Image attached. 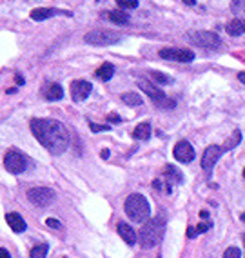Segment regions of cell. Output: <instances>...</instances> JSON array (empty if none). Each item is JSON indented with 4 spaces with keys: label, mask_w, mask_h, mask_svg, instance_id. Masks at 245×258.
Instances as JSON below:
<instances>
[{
    "label": "cell",
    "mask_w": 245,
    "mask_h": 258,
    "mask_svg": "<svg viewBox=\"0 0 245 258\" xmlns=\"http://www.w3.org/2000/svg\"><path fill=\"white\" fill-rule=\"evenodd\" d=\"M33 137L40 142L44 149L58 157L62 153H65L67 146H69V133L62 122L55 118H33L29 122Z\"/></svg>",
    "instance_id": "6da1fadb"
},
{
    "label": "cell",
    "mask_w": 245,
    "mask_h": 258,
    "mask_svg": "<svg viewBox=\"0 0 245 258\" xmlns=\"http://www.w3.org/2000/svg\"><path fill=\"white\" fill-rule=\"evenodd\" d=\"M164 233H166V222L164 218H153L145 222L138 231V242L143 249H151L162 242Z\"/></svg>",
    "instance_id": "7a4b0ae2"
},
{
    "label": "cell",
    "mask_w": 245,
    "mask_h": 258,
    "mask_svg": "<svg viewBox=\"0 0 245 258\" xmlns=\"http://www.w3.org/2000/svg\"><path fill=\"white\" fill-rule=\"evenodd\" d=\"M241 140V133L238 131V129H234V133H232V137L229 139V142L225 144V146H216V144H211L209 148H205L204 155H202V160H200V166H202V169L209 171L213 169L214 166H216V162L222 158V155L225 151H229V149L236 148L238 144H240Z\"/></svg>",
    "instance_id": "3957f363"
},
{
    "label": "cell",
    "mask_w": 245,
    "mask_h": 258,
    "mask_svg": "<svg viewBox=\"0 0 245 258\" xmlns=\"http://www.w3.org/2000/svg\"><path fill=\"white\" fill-rule=\"evenodd\" d=\"M124 209H125L127 218L136 222V224H142V222H145L151 217V206H149L147 199L138 193H133L125 199Z\"/></svg>",
    "instance_id": "277c9868"
},
{
    "label": "cell",
    "mask_w": 245,
    "mask_h": 258,
    "mask_svg": "<svg viewBox=\"0 0 245 258\" xmlns=\"http://www.w3.org/2000/svg\"><path fill=\"white\" fill-rule=\"evenodd\" d=\"M136 84H138V88L142 89V91L145 93L149 98H151V102H153L156 107H162V109H173V107H176V102L173 100V98L167 97L162 89H158L153 82H147V80H138Z\"/></svg>",
    "instance_id": "5b68a950"
},
{
    "label": "cell",
    "mask_w": 245,
    "mask_h": 258,
    "mask_svg": "<svg viewBox=\"0 0 245 258\" xmlns=\"http://www.w3.org/2000/svg\"><path fill=\"white\" fill-rule=\"evenodd\" d=\"M84 40L91 46H111V44L122 40V35L118 31H111V29H93L84 37Z\"/></svg>",
    "instance_id": "8992f818"
},
{
    "label": "cell",
    "mask_w": 245,
    "mask_h": 258,
    "mask_svg": "<svg viewBox=\"0 0 245 258\" xmlns=\"http://www.w3.org/2000/svg\"><path fill=\"white\" fill-rule=\"evenodd\" d=\"M28 164H29V158L26 157L22 151H19V149H10V151H6L4 167L10 171L11 175H20V173H24V171L28 169Z\"/></svg>",
    "instance_id": "52a82bcc"
},
{
    "label": "cell",
    "mask_w": 245,
    "mask_h": 258,
    "mask_svg": "<svg viewBox=\"0 0 245 258\" xmlns=\"http://www.w3.org/2000/svg\"><path fill=\"white\" fill-rule=\"evenodd\" d=\"M189 38L193 42L194 46L202 47V49H218V47L222 46V40L218 37L216 33L213 31H191L189 33Z\"/></svg>",
    "instance_id": "ba28073f"
},
{
    "label": "cell",
    "mask_w": 245,
    "mask_h": 258,
    "mask_svg": "<svg viewBox=\"0 0 245 258\" xmlns=\"http://www.w3.org/2000/svg\"><path fill=\"white\" fill-rule=\"evenodd\" d=\"M28 199L37 208H47L55 199V191L51 187H31L28 191Z\"/></svg>",
    "instance_id": "9c48e42d"
},
{
    "label": "cell",
    "mask_w": 245,
    "mask_h": 258,
    "mask_svg": "<svg viewBox=\"0 0 245 258\" xmlns=\"http://www.w3.org/2000/svg\"><path fill=\"white\" fill-rule=\"evenodd\" d=\"M160 56L166 60H175V62H182V64H187V62H193L194 53L191 49H182V47H166V49L160 51Z\"/></svg>",
    "instance_id": "30bf717a"
},
{
    "label": "cell",
    "mask_w": 245,
    "mask_h": 258,
    "mask_svg": "<svg viewBox=\"0 0 245 258\" xmlns=\"http://www.w3.org/2000/svg\"><path fill=\"white\" fill-rule=\"evenodd\" d=\"M91 91H93V86L88 80H73V82H71L69 93H71L73 102H84L89 97Z\"/></svg>",
    "instance_id": "8fae6325"
},
{
    "label": "cell",
    "mask_w": 245,
    "mask_h": 258,
    "mask_svg": "<svg viewBox=\"0 0 245 258\" xmlns=\"http://www.w3.org/2000/svg\"><path fill=\"white\" fill-rule=\"evenodd\" d=\"M173 155H175V158L180 164H189V162L194 160V149L187 140H180V142L176 144L175 148H173Z\"/></svg>",
    "instance_id": "7c38bea8"
},
{
    "label": "cell",
    "mask_w": 245,
    "mask_h": 258,
    "mask_svg": "<svg viewBox=\"0 0 245 258\" xmlns=\"http://www.w3.org/2000/svg\"><path fill=\"white\" fill-rule=\"evenodd\" d=\"M42 97L46 98V100L56 102V100H60V98L64 97V89H62L60 84L46 82L44 86H42Z\"/></svg>",
    "instance_id": "4fadbf2b"
},
{
    "label": "cell",
    "mask_w": 245,
    "mask_h": 258,
    "mask_svg": "<svg viewBox=\"0 0 245 258\" xmlns=\"http://www.w3.org/2000/svg\"><path fill=\"white\" fill-rule=\"evenodd\" d=\"M116 231H118V235L124 238V242L127 245H134L136 244V240H138V235H136V231L129 226V224H125V222H118L116 224Z\"/></svg>",
    "instance_id": "5bb4252c"
},
{
    "label": "cell",
    "mask_w": 245,
    "mask_h": 258,
    "mask_svg": "<svg viewBox=\"0 0 245 258\" xmlns=\"http://www.w3.org/2000/svg\"><path fill=\"white\" fill-rule=\"evenodd\" d=\"M6 222L13 229V233H24V231L28 229V224H26V220L20 217L19 213H8L6 215Z\"/></svg>",
    "instance_id": "9a60e30c"
},
{
    "label": "cell",
    "mask_w": 245,
    "mask_h": 258,
    "mask_svg": "<svg viewBox=\"0 0 245 258\" xmlns=\"http://www.w3.org/2000/svg\"><path fill=\"white\" fill-rule=\"evenodd\" d=\"M65 11H60V10H55V8H38V10L31 11V19L37 20V22H42V20L49 19V17H55V15H64ZM69 15V13H65Z\"/></svg>",
    "instance_id": "2e32d148"
},
{
    "label": "cell",
    "mask_w": 245,
    "mask_h": 258,
    "mask_svg": "<svg viewBox=\"0 0 245 258\" xmlns=\"http://www.w3.org/2000/svg\"><path fill=\"white\" fill-rule=\"evenodd\" d=\"M225 31L231 35V37H240L245 33V20L241 19H234L225 26Z\"/></svg>",
    "instance_id": "e0dca14e"
},
{
    "label": "cell",
    "mask_w": 245,
    "mask_h": 258,
    "mask_svg": "<svg viewBox=\"0 0 245 258\" xmlns=\"http://www.w3.org/2000/svg\"><path fill=\"white\" fill-rule=\"evenodd\" d=\"M107 19L111 20L115 24H120V26H127L129 24V15L125 13L124 10H115V11H109L107 13Z\"/></svg>",
    "instance_id": "ac0fdd59"
},
{
    "label": "cell",
    "mask_w": 245,
    "mask_h": 258,
    "mask_svg": "<svg viewBox=\"0 0 245 258\" xmlns=\"http://www.w3.org/2000/svg\"><path fill=\"white\" fill-rule=\"evenodd\" d=\"M133 137L134 139H138V140H149L151 139V124H149V122H142V124H138L136 127H134Z\"/></svg>",
    "instance_id": "d6986e66"
},
{
    "label": "cell",
    "mask_w": 245,
    "mask_h": 258,
    "mask_svg": "<svg viewBox=\"0 0 245 258\" xmlns=\"http://www.w3.org/2000/svg\"><path fill=\"white\" fill-rule=\"evenodd\" d=\"M100 80H104V82H109V80L113 79V75H115V68H113L111 64H102L100 68L97 70V73H95Z\"/></svg>",
    "instance_id": "ffe728a7"
},
{
    "label": "cell",
    "mask_w": 245,
    "mask_h": 258,
    "mask_svg": "<svg viewBox=\"0 0 245 258\" xmlns=\"http://www.w3.org/2000/svg\"><path fill=\"white\" fill-rule=\"evenodd\" d=\"M164 175L167 178V184H173V182H182L184 180V175H182L180 171L176 169L175 166H167L166 171H164Z\"/></svg>",
    "instance_id": "44dd1931"
},
{
    "label": "cell",
    "mask_w": 245,
    "mask_h": 258,
    "mask_svg": "<svg viewBox=\"0 0 245 258\" xmlns=\"http://www.w3.org/2000/svg\"><path fill=\"white\" fill-rule=\"evenodd\" d=\"M122 102H124L125 106H131V107L142 106V98H140L138 93H124L122 95Z\"/></svg>",
    "instance_id": "7402d4cb"
},
{
    "label": "cell",
    "mask_w": 245,
    "mask_h": 258,
    "mask_svg": "<svg viewBox=\"0 0 245 258\" xmlns=\"http://www.w3.org/2000/svg\"><path fill=\"white\" fill-rule=\"evenodd\" d=\"M47 251H49V244H46V242H44V244H37L31 249L29 258H46Z\"/></svg>",
    "instance_id": "603a6c76"
},
{
    "label": "cell",
    "mask_w": 245,
    "mask_h": 258,
    "mask_svg": "<svg viewBox=\"0 0 245 258\" xmlns=\"http://www.w3.org/2000/svg\"><path fill=\"white\" fill-rule=\"evenodd\" d=\"M209 227H213V224H211V222H204V224H200V226H196V227H189V229H187V236H189V238H193V236H198L200 233H205V231H209Z\"/></svg>",
    "instance_id": "cb8c5ba5"
},
{
    "label": "cell",
    "mask_w": 245,
    "mask_h": 258,
    "mask_svg": "<svg viewBox=\"0 0 245 258\" xmlns=\"http://www.w3.org/2000/svg\"><path fill=\"white\" fill-rule=\"evenodd\" d=\"M149 77L153 79V82H158V84H173V79L171 77H167V75L160 73V71H151Z\"/></svg>",
    "instance_id": "d4e9b609"
},
{
    "label": "cell",
    "mask_w": 245,
    "mask_h": 258,
    "mask_svg": "<svg viewBox=\"0 0 245 258\" xmlns=\"http://www.w3.org/2000/svg\"><path fill=\"white\" fill-rule=\"evenodd\" d=\"M240 256H241V251L238 247H234V245H231V247H227L223 251V258H240Z\"/></svg>",
    "instance_id": "484cf974"
},
{
    "label": "cell",
    "mask_w": 245,
    "mask_h": 258,
    "mask_svg": "<svg viewBox=\"0 0 245 258\" xmlns=\"http://www.w3.org/2000/svg\"><path fill=\"white\" fill-rule=\"evenodd\" d=\"M116 4L120 6L122 10H134L138 6V0H116Z\"/></svg>",
    "instance_id": "4316f807"
},
{
    "label": "cell",
    "mask_w": 245,
    "mask_h": 258,
    "mask_svg": "<svg viewBox=\"0 0 245 258\" xmlns=\"http://www.w3.org/2000/svg\"><path fill=\"white\" fill-rule=\"evenodd\" d=\"M89 127H91V131H93V133H100V131H111V125L93 124V122H89Z\"/></svg>",
    "instance_id": "83f0119b"
},
{
    "label": "cell",
    "mask_w": 245,
    "mask_h": 258,
    "mask_svg": "<svg viewBox=\"0 0 245 258\" xmlns=\"http://www.w3.org/2000/svg\"><path fill=\"white\" fill-rule=\"evenodd\" d=\"M46 226L47 227H53V229H62V222L56 220V218H47Z\"/></svg>",
    "instance_id": "f1b7e54d"
},
{
    "label": "cell",
    "mask_w": 245,
    "mask_h": 258,
    "mask_svg": "<svg viewBox=\"0 0 245 258\" xmlns=\"http://www.w3.org/2000/svg\"><path fill=\"white\" fill-rule=\"evenodd\" d=\"M0 258H11L10 251H8L6 247H0Z\"/></svg>",
    "instance_id": "f546056e"
},
{
    "label": "cell",
    "mask_w": 245,
    "mask_h": 258,
    "mask_svg": "<svg viewBox=\"0 0 245 258\" xmlns=\"http://www.w3.org/2000/svg\"><path fill=\"white\" fill-rule=\"evenodd\" d=\"M238 80H240L241 84H245V71H241V73H238Z\"/></svg>",
    "instance_id": "4dcf8cb0"
},
{
    "label": "cell",
    "mask_w": 245,
    "mask_h": 258,
    "mask_svg": "<svg viewBox=\"0 0 245 258\" xmlns=\"http://www.w3.org/2000/svg\"><path fill=\"white\" fill-rule=\"evenodd\" d=\"M109 155H111L109 149H102V158H109Z\"/></svg>",
    "instance_id": "1f68e13d"
},
{
    "label": "cell",
    "mask_w": 245,
    "mask_h": 258,
    "mask_svg": "<svg viewBox=\"0 0 245 258\" xmlns=\"http://www.w3.org/2000/svg\"><path fill=\"white\" fill-rule=\"evenodd\" d=\"M182 2L187 6H196V0H182Z\"/></svg>",
    "instance_id": "d6a6232c"
},
{
    "label": "cell",
    "mask_w": 245,
    "mask_h": 258,
    "mask_svg": "<svg viewBox=\"0 0 245 258\" xmlns=\"http://www.w3.org/2000/svg\"><path fill=\"white\" fill-rule=\"evenodd\" d=\"M109 120H111V122H120V116L111 115V116H109Z\"/></svg>",
    "instance_id": "836d02e7"
},
{
    "label": "cell",
    "mask_w": 245,
    "mask_h": 258,
    "mask_svg": "<svg viewBox=\"0 0 245 258\" xmlns=\"http://www.w3.org/2000/svg\"><path fill=\"white\" fill-rule=\"evenodd\" d=\"M17 84H19V86H24V79H20L19 75H17Z\"/></svg>",
    "instance_id": "e575fe53"
},
{
    "label": "cell",
    "mask_w": 245,
    "mask_h": 258,
    "mask_svg": "<svg viewBox=\"0 0 245 258\" xmlns=\"http://www.w3.org/2000/svg\"><path fill=\"white\" fill-rule=\"evenodd\" d=\"M200 217H202V218H207V217H209L207 211H200Z\"/></svg>",
    "instance_id": "d590c367"
},
{
    "label": "cell",
    "mask_w": 245,
    "mask_h": 258,
    "mask_svg": "<svg viewBox=\"0 0 245 258\" xmlns=\"http://www.w3.org/2000/svg\"><path fill=\"white\" fill-rule=\"evenodd\" d=\"M241 240H243V247H245V233L241 235Z\"/></svg>",
    "instance_id": "8d00e7d4"
},
{
    "label": "cell",
    "mask_w": 245,
    "mask_h": 258,
    "mask_svg": "<svg viewBox=\"0 0 245 258\" xmlns=\"http://www.w3.org/2000/svg\"><path fill=\"white\" fill-rule=\"evenodd\" d=\"M241 220H243V222H245V211H243V213H241Z\"/></svg>",
    "instance_id": "74e56055"
},
{
    "label": "cell",
    "mask_w": 245,
    "mask_h": 258,
    "mask_svg": "<svg viewBox=\"0 0 245 258\" xmlns=\"http://www.w3.org/2000/svg\"><path fill=\"white\" fill-rule=\"evenodd\" d=\"M243 178H245V167H243Z\"/></svg>",
    "instance_id": "f35d334b"
}]
</instances>
